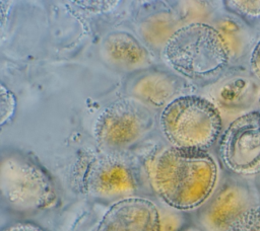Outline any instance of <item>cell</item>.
I'll return each mask as SVG.
<instances>
[{
    "mask_svg": "<svg viewBox=\"0 0 260 231\" xmlns=\"http://www.w3.org/2000/svg\"><path fill=\"white\" fill-rule=\"evenodd\" d=\"M148 177L154 192L168 207L193 211L215 191L218 166L207 151L170 146L150 159Z\"/></svg>",
    "mask_w": 260,
    "mask_h": 231,
    "instance_id": "1",
    "label": "cell"
},
{
    "mask_svg": "<svg viewBox=\"0 0 260 231\" xmlns=\"http://www.w3.org/2000/svg\"><path fill=\"white\" fill-rule=\"evenodd\" d=\"M162 56L179 76L201 84L218 80L231 60L217 29L201 21L178 28L162 49Z\"/></svg>",
    "mask_w": 260,
    "mask_h": 231,
    "instance_id": "2",
    "label": "cell"
},
{
    "mask_svg": "<svg viewBox=\"0 0 260 231\" xmlns=\"http://www.w3.org/2000/svg\"><path fill=\"white\" fill-rule=\"evenodd\" d=\"M159 128L173 147L207 151L219 138V109L205 96L183 94L167 104L159 114Z\"/></svg>",
    "mask_w": 260,
    "mask_h": 231,
    "instance_id": "3",
    "label": "cell"
},
{
    "mask_svg": "<svg viewBox=\"0 0 260 231\" xmlns=\"http://www.w3.org/2000/svg\"><path fill=\"white\" fill-rule=\"evenodd\" d=\"M3 200L18 212H37L57 202L55 186L48 173L30 158L19 153L3 156L0 166Z\"/></svg>",
    "mask_w": 260,
    "mask_h": 231,
    "instance_id": "4",
    "label": "cell"
},
{
    "mask_svg": "<svg viewBox=\"0 0 260 231\" xmlns=\"http://www.w3.org/2000/svg\"><path fill=\"white\" fill-rule=\"evenodd\" d=\"M260 209V191L247 178L226 179L199 208L196 227L201 231H242Z\"/></svg>",
    "mask_w": 260,
    "mask_h": 231,
    "instance_id": "5",
    "label": "cell"
},
{
    "mask_svg": "<svg viewBox=\"0 0 260 231\" xmlns=\"http://www.w3.org/2000/svg\"><path fill=\"white\" fill-rule=\"evenodd\" d=\"M152 127L149 107L130 97L105 106L94 121L92 134L102 149L121 151L143 139Z\"/></svg>",
    "mask_w": 260,
    "mask_h": 231,
    "instance_id": "6",
    "label": "cell"
},
{
    "mask_svg": "<svg viewBox=\"0 0 260 231\" xmlns=\"http://www.w3.org/2000/svg\"><path fill=\"white\" fill-rule=\"evenodd\" d=\"M218 157L235 176L260 175V110L248 111L229 125L219 138Z\"/></svg>",
    "mask_w": 260,
    "mask_h": 231,
    "instance_id": "7",
    "label": "cell"
},
{
    "mask_svg": "<svg viewBox=\"0 0 260 231\" xmlns=\"http://www.w3.org/2000/svg\"><path fill=\"white\" fill-rule=\"evenodd\" d=\"M80 184L88 196L115 202L133 196L136 189V180L130 167L110 155L89 159L81 169Z\"/></svg>",
    "mask_w": 260,
    "mask_h": 231,
    "instance_id": "8",
    "label": "cell"
},
{
    "mask_svg": "<svg viewBox=\"0 0 260 231\" xmlns=\"http://www.w3.org/2000/svg\"><path fill=\"white\" fill-rule=\"evenodd\" d=\"M95 231H161V214L151 200L131 196L114 202Z\"/></svg>",
    "mask_w": 260,
    "mask_h": 231,
    "instance_id": "9",
    "label": "cell"
},
{
    "mask_svg": "<svg viewBox=\"0 0 260 231\" xmlns=\"http://www.w3.org/2000/svg\"><path fill=\"white\" fill-rule=\"evenodd\" d=\"M129 79L127 91L130 97L150 107H165L172 100L183 95L185 84L178 74L144 69Z\"/></svg>",
    "mask_w": 260,
    "mask_h": 231,
    "instance_id": "10",
    "label": "cell"
},
{
    "mask_svg": "<svg viewBox=\"0 0 260 231\" xmlns=\"http://www.w3.org/2000/svg\"><path fill=\"white\" fill-rule=\"evenodd\" d=\"M102 56L115 68L133 72L144 70L151 59L147 49L127 31L109 33L102 44Z\"/></svg>",
    "mask_w": 260,
    "mask_h": 231,
    "instance_id": "11",
    "label": "cell"
},
{
    "mask_svg": "<svg viewBox=\"0 0 260 231\" xmlns=\"http://www.w3.org/2000/svg\"><path fill=\"white\" fill-rule=\"evenodd\" d=\"M209 85L210 88L205 97L214 103L219 111L221 109L226 111L242 109L252 101L253 83L243 76H221Z\"/></svg>",
    "mask_w": 260,
    "mask_h": 231,
    "instance_id": "12",
    "label": "cell"
},
{
    "mask_svg": "<svg viewBox=\"0 0 260 231\" xmlns=\"http://www.w3.org/2000/svg\"><path fill=\"white\" fill-rule=\"evenodd\" d=\"M181 26L170 13H157L147 17L139 26L142 40L150 47L164 49L168 41Z\"/></svg>",
    "mask_w": 260,
    "mask_h": 231,
    "instance_id": "13",
    "label": "cell"
},
{
    "mask_svg": "<svg viewBox=\"0 0 260 231\" xmlns=\"http://www.w3.org/2000/svg\"><path fill=\"white\" fill-rule=\"evenodd\" d=\"M213 26L222 36L228 47L230 57L239 56L246 42V33L240 22L233 17L224 16L219 18Z\"/></svg>",
    "mask_w": 260,
    "mask_h": 231,
    "instance_id": "14",
    "label": "cell"
},
{
    "mask_svg": "<svg viewBox=\"0 0 260 231\" xmlns=\"http://www.w3.org/2000/svg\"><path fill=\"white\" fill-rule=\"evenodd\" d=\"M224 8L231 14L239 17L249 25L257 26L260 24V1L228 0L222 2Z\"/></svg>",
    "mask_w": 260,
    "mask_h": 231,
    "instance_id": "15",
    "label": "cell"
},
{
    "mask_svg": "<svg viewBox=\"0 0 260 231\" xmlns=\"http://www.w3.org/2000/svg\"><path fill=\"white\" fill-rule=\"evenodd\" d=\"M0 97H1V119L0 124L3 127L6 123L11 121L14 115L16 108V98L14 94L6 88L3 84L0 86Z\"/></svg>",
    "mask_w": 260,
    "mask_h": 231,
    "instance_id": "16",
    "label": "cell"
},
{
    "mask_svg": "<svg viewBox=\"0 0 260 231\" xmlns=\"http://www.w3.org/2000/svg\"><path fill=\"white\" fill-rule=\"evenodd\" d=\"M161 231H183L185 226V219L182 215L173 212L161 213Z\"/></svg>",
    "mask_w": 260,
    "mask_h": 231,
    "instance_id": "17",
    "label": "cell"
},
{
    "mask_svg": "<svg viewBox=\"0 0 260 231\" xmlns=\"http://www.w3.org/2000/svg\"><path fill=\"white\" fill-rule=\"evenodd\" d=\"M250 69L253 76L260 81V41L254 47L250 57Z\"/></svg>",
    "mask_w": 260,
    "mask_h": 231,
    "instance_id": "18",
    "label": "cell"
},
{
    "mask_svg": "<svg viewBox=\"0 0 260 231\" xmlns=\"http://www.w3.org/2000/svg\"><path fill=\"white\" fill-rule=\"evenodd\" d=\"M3 231H45L38 225L29 222H17L8 227Z\"/></svg>",
    "mask_w": 260,
    "mask_h": 231,
    "instance_id": "19",
    "label": "cell"
},
{
    "mask_svg": "<svg viewBox=\"0 0 260 231\" xmlns=\"http://www.w3.org/2000/svg\"><path fill=\"white\" fill-rule=\"evenodd\" d=\"M242 231H260V209L252 216Z\"/></svg>",
    "mask_w": 260,
    "mask_h": 231,
    "instance_id": "20",
    "label": "cell"
},
{
    "mask_svg": "<svg viewBox=\"0 0 260 231\" xmlns=\"http://www.w3.org/2000/svg\"><path fill=\"white\" fill-rule=\"evenodd\" d=\"M183 231H201V230L196 226H187Z\"/></svg>",
    "mask_w": 260,
    "mask_h": 231,
    "instance_id": "21",
    "label": "cell"
},
{
    "mask_svg": "<svg viewBox=\"0 0 260 231\" xmlns=\"http://www.w3.org/2000/svg\"><path fill=\"white\" fill-rule=\"evenodd\" d=\"M258 102H259V108H260V96H259V101H258ZM259 110H260V109H259Z\"/></svg>",
    "mask_w": 260,
    "mask_h": 231,
    "instance_id": "22",
    "label": "cell"
},
{
    "mask_svg": "<svg viewBox=\"0 0 260 231\" xmlns=\"http://www.w3.org/2000/svg\"><path fill=\"white\" fill-rule=\"evenodd\" d=\"M258 187V186H257ZM258 189H259V191H260V187H258Z\"/></svg>",
    "mask_w": 260,
    "mask_h": 231,
    "instance_id": "23",
    "label": "cell"
}]
</instances>
